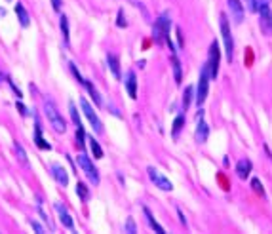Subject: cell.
<instances>
[{
    "label": "cell",
    "mask_w": 272,
    "mask_h": 234,
    "mask_svg": "<svg viewBox=\"0 0 272 234\" xmlns=\"http://www.w3.org/2000/svg\"><path fill=\"white\" fill-rule=\"evenodd\" d=\"M227 4H228V10H230V15H232V21L236 25H240L244 21V12H246L244 4L240 0H228Z\"/></svg>",
    "instance_id": "8fae6325"
},
{
    "label": "cell",
    "mask_w": 272,
    "mask_h": 234,
    "mask_svg": "<svg viewBox=\"0 0 272 234\" xmlns=\"http://www.w3.org/2000/svg\"><path fill=\"white\" fill-rule=\"evenodd\" d=\"M88 141H90V148H91V152H93V158L101 160V158H103V148H101V145H99L93 137H90Z\"/></svg>",
    "instance_id": "603a6c76"
},
{
    "label": "cell",
    "mask_w": 272,
    "mask_h": 234,
    "mask_svg": "<svg viewBox=\"0 0 272 234\" xmlns=\"http://www.w3.org/2000/svg\"><path fill=\"white\" fill-rule=\"evenodd\" d=\"M76 194L82 202H88L90 200V188L84 183H76Z\"/></svg>",
    "instance_id": "d4e9b609"
},
{
    "label": "cell",
    "mask_w": 272,
    "mask_h": 234,
    "mask_svg": "<svg viewBox=\"0 0 272 234\" xmlns=\"http://www.w3.org/2000/svg\"><path fill=\"white\" fill-rule=\"evenodd\" d=\"M251 170H253V164H251L249 158H242V160L236 164V175H238L240 179H247Z\"/></svg>",
    "instance_id": "5bb4252c"
},
{
    "label": "cell",
    "mask_w": 272,
    "mask_h": 234,
    "mask_svg": "<svg viewBox=\"0 0 272 234\" xmlns=\"http://www.w3.org/2000/svg\"><path fill=\"white\" fill-rule=\"evenodd\" d=\"M80 107H82V112H84V116H86L88 120H90V124H91V128L95 130V134H103V122L99 120V116L95 114L93 107H91V105H90V103H88L84 97L80 99Z\"/></svg>",
    "instance_id": "52a82bcc"
},
{
    "label": "cell",
    "mask_w": 272,
    "mask_h": 234,
    "mask_svg": "<svg viewBox=\"0 0 272 234\" xmlns=\"http://www.w3.org/2000/svg\"><path fill=\"white\" fill-rule=\"evenodd\" d=\"M61 4H63V0H51V6H53V10H55V12H59V10H61Z\"/></svg>",
    "instance_id": "d590c367"
},
{
    "label": "cell",
    "mask_w": 272,
    "mask_h": 234,
    "mask_svg": "<svg viewBox=\"0 0 272 234\" xmlns=\"http://www.w3.org/2000/svg\"><path fill=\"white\" fill-rule=\"evenodd\" d=\"M147 173H148V177H150V181L154 183V187H158L160 190H166V192H168V190H173V183L166 177V175H162L156 168L150 166L147 170Z\"/></svg>",
    "instance_id": "9c48e42d"
},
{
    "label": "cell",
    "mask_w": 272,
    "mask_h": 234,
    "mask_svg": "<svg viewBox=\"0 0 272 234\" xmlns=\"http://www.w3.org/2000/svg\"><path fill=\"white\" fill-rule=\"evenodd\" d=\"M116 25H118V27H126V19H124V12H122V10L118 12V21H116Z\"/></svg>",
    "instance_id": "e575fe53"
},
{
    "label": "cell",
    "mask_w": 272,
    "mask_h": 234,
    "mask_svg": "<svg viewBox=\"0 0 272 234\" xmlns=\"http://www.w3.org/2000/svg\"><path fill=\"white\" fill-rule=\"evenodd\" d=\"M251 187H253V190H255L257 194H265V188H263L259 179H253V181H251Z\"/></svg>",
    "instance_id": "4dcf8cb0"
},
{
    "label": "cell",
    "mask_w": 272,
    "mask_h": 234,
    "mask_svg": "<svg viewBox=\"0 0 272 234\" xmlns=\"http://www.w3.org/2000/svg\"><path fill=\"white\" fill-rule=\"evenodd\" d=\"M170 29H172V17H170V13H162L160 17L154 21V27H152V38H154L156 44H168L173 53L175 48H173L172 40H170Z\"/></svg>",
    "instance_id": "6da1fadb"
},
{
    "label": "cell",
    "mask_w": 272,
    "mask_h": 234,
    "mask_svg": "<svg viewBox=\"0 0 272 234\" xmlns=\"http://www.w3.org/2000/svg\"><path fill=\"white\" fill-rule=\"evenodd\" d=\"M15 13H17V19H19L21 27H29V25H31V17H29V12L25 10V6L21 4V2H17V4H15Z\"/></svg>",
    "instance_id": "e0dca14e"
},
{
    "label": "cell",
    "mask_w": 272,
    "mask_h": 234,
    "mask_svg": "<svg viewBox=\"0 0 272 234\" xmlns=\"http://www.w3.org/2000/svg\"><path fill=\"white\" fill-rule=\"evenodd\" d=\"M219 61H221V49L217 42H211L210 46V55H208V67H210L211 78H217L219 74Z\"/></svg>",
    "instance_id": "ba28073f"
},
{
    "label": "cell",
    "mask_w": 272,
    "mask_h": 234,
    "mask_svg": "<svg viewBox=\"0 0 272 234\" xmlns=\"http://www.w3.org/2000/svg\"><path fill=\"white\" fill-rule=\"evenodd\" d=\"M84 86H86V90L88 92H90V95H91V99H93V103H95V105H101V103H103V101H101V95H99V92L97 90H95V86H93V84H91V82H84Z\"/></svg>",
    "instance_id": "7402d4cb"
},
{
    "label": "cell",
    "mask_w": 272,
    "mask_h": 234,
    "mask_svg": "<svg viewBox=\"0 0 272 234\" xmlns=\"http://www.w3.org/2000/svg\"><path fill=\"white\" fill-rule=\"evenodd\" d=\"M76 162H78V168L84 172V175H86L88 179L93 183V185H99V172L97 168L93 166V162H91V158L88 156V154H84V152H80L78 156H76Z\"/></svg>",
    "instance_id": "5b68a950"
},
{
    "label": "cell",
    "mask_w": 272,
    "mask_h": 234,
    "mask_svg": "<svg viewBox=\"0 0 272 234\" xmlns=\"http://www.w3.org/2000/svg\"><path fill=\"white\" fill-rule=\"evenodd\" d=\"M35 143H37L38 148H42V150H49L51 145L44 141V137H42V128H40V122L37 120V126H35Z\"/></svg>",
    "instance_id": "ac0fdd59"
},
{
    "label": "cell",
    "mask_w": 272,
    "mask_h": 234,
    "mask_svg": "<svg viewBox=\"0 0 272 234\" xmlns=\"http://www.w3.org/2000/svg\"><path fill=\"white\" fill-rule=\"evenodd\" d=\"M196 141L198 143H206L208 141V137H210V128H208V124L204 120V111H200L196 114Z\"/></svg>",
    "instance_id": "30bf717a"
},
{
    "label": "cell",
    "mask_w": 272,
    "mask_h": 234,
    "mask_svg": "<svg viewBox=\"0 0 272 234\" xmlns=\"http://www.w3.org/2000/svg\"><path fill=\"white\" fill-rule=\"evenodd\" d=\"M210 67H208V63L202 67V71H200V78H198V86H196V95H194V99H196L198 107L206 101V97H208V92H210Z\"/></svg>",
    "instance_id": "277c9868"
},
{
    "label": "cell",
    "mask_w": 272,
    "mask_h": 234,
    "mask_svg": "<svg viewBox=\"0 0 272 234\" xmlns=\"http://www.w3.org/2000/svg\"><path fill=\"white\" fill-rule=\"evenodd\" d=\"M0 15H2V17L6 15V10H4V8H0Z\"/></svg>",
    "instance_id": "ab89813d"
},
{
    "label": "cell",
    "mask_w": 272,
    "mask_h": 234,
    "mask_svg": "<svg viewBox=\"0 0 272 234\" xmlns=\"http://www.w3.org/2000/svg\"><path fill=\"white\" fill-rule=\"evenodd\" d=\"M257 12H259V25H261V31L267 35V37H271L272 35V12H271V6L263 0L259 2V6H257Z\"/></svg>",
    "instance_id": "8992f818"
},
{
    "label": "cell",
    "mask_w": 272,
    "mask_h": 234,
    "mask_svg": "<svg viewBox=\"0 0 272 234\" xmlns=\"http://www.w3.org/2000/svg\"><path fill=\"white\" fill-rule=\"evenodd\" d=\"M137 229H136V223H134V219L132 217H128V223H126V233H136Z\"/></svg>",
    "instance_id": "1f68e13d"
},
{
    "label": "cell",
    "mask_w": 272,
    "mask_h": 234,
    "mask_svg": "<svg viewBox=\"0 0 272 234\" xmlns=\"http://www.w3.org/2000/svg\"><path fill=\"white\" fill-rule=\"evenodd\" d=\"M4 78H6V76H4V73H0V84L4 82Z\"/></svg>",
    "instance_id": "f35d334b"
},
{
    "label": "cell",
    "mask_w": 272,
    "mask_h": 234,
    "mask_svg": "<svg viewBox=\"0 0 272 234\" xmlns=\"http://www.w3.org/2000/svg\"><path fill=\"white\" fill-rule=\"evenodd\" d=\"M84 143H86L84 126H76V145H78V147H84Z\"/></svg>",
    "instance_id": "484cf974"
},
{
    "label": "cell",
    "mask_w": 272,
    "mask_h": 234,
    "mask_svg": "<svg viewBox=\"0 0 272 234\" xmlns=\"http://www.w3.org/2000/svg\"><path fill=\"white\" fill-rule=\"evenodd\" d=\"M192 97H194V88L192 86H186L185 88V94H183V107H188L190 105V101H192Z\"/></svg>",
    "instance_id": "83f0119b"
},
{
    "label": "cell",
    "mask_w": 272,
    "mask_h": 234,
    "mask_svg": "<svg viewBox=\"0 0 272 234\" xmlns=\"http://www.w3.org/2000/svg\"><path fill=\"white\" fill-rule=\"evenodd\" d=\"M183 124H185V114H177L175 120H173V128H172V136L173 139L179 137V132L183 130Z\"/></svg>",
    "instance_id": "ffe728a7"
},
{
    "label": "cell",
    "mask_w": 272,
    "mask_h": 234,
    "mask_svg": "<svg viewBox=\"0 0 272 234\" xmlns=\"http://www.w3.org/2000/svg\"><path fill=\"white\" fill-rule=\"evenodd\" d=\"M126 88H128L130 97L136 99L137 97V78H136V73H134V71H130L128 76H126Z\"/></svg>",
    "instance_id": "2e32d148"
},
{
    "label": "cell",
    "mask_w": 272,
    "mask_h": 234,
    "mask_svg": "<svg viewBox=\"0 0 272 234\" xmlns=\"http://www.w3.org/2000/svg\"><path fill=\"white\" fill-rule=\"evenodd\" d=\"M172 63H173V76H175V82H177V84H181V63H179V59H177L175 51H173Z\"/></svg>",
    "instance_id": "cb8c5ba5"
},
{
    "label": "cell",
    "mask_w": 272,
    "mask_h": 234,
    "mask_svg": "<svg viewBox=\"0 0 272 234\" xmlns=\"http://www.w3.org/2000/svg\"><path fill=\"white\" fill-rule=\"evenodd\" d=\"M44 114H46V118H48L49 126L53 128V132H57V134H65V132H67V122H65L63 114L59 112V109L55 107L53 101H46V103H44Z\"/></svg>",
    "instance_id": "7a4b0ae2"
},
{
    "label": "cell",
    "mask_w": 272,
    "mask_h": 234,
    "mask_svg": "<svg viewBox=\"0 0 272 234\" xmlns=\"http://www.w3.org/2000/svg\"><path fill=\"white\" fill-rule=\"evenodd\" d=\"M55 210H57V213H59V221H61L63 227H65V229H69V231H73L74 221H73V217H71V213L67 211V208L61 206V204H55Z\"/></svg>",
    "instance_id": "4fadbf2b"
},
{
    "label": "cell",
    "mask_w": 272,
    "mask_h": 234,
    "mask_svg": "<svg viewBox=\"0 0 272 234\" xmlns=\"http://www.w3.org/2000/svg\"><path fill=\"white\" fill-rule=\"evenodd\" d=\"M143 213H145V217H147V223L150 225V229H154L158 234H164L166 231H164V227H160L158 223H156V219L152 217V213H150V210L148 208H143Z\"/></svg>",
    "instance_id": "d6986e66"
},
{
    "label": "cell",
    "mask_w": 272,
    "mask_h": 234,
    "mask_svg": "<svg viewBox=\"0 0 272 234\" xmlns=\"http://www.w3.org/2000/svg\"><path fill=\"white\" fill-rule=\"evenodd\" d=\"M107 63H109V69H111V73L114 74V78L120 80V78H122V73H120V59H118V55L109 53V55H107Z\"/></svg>",
    "instance_id": "9a60e30c"
},
{
    "label": "cell",
    "mask_w": 272,
    "mask_h": 234,
    "mask_svg": "<svg viewBox=\"0 0 272 234\" xmlns=\"http://www.w3.org/2000/svg\"><path fill=\"white\" fill-rule=\"evenodd\" d=\"M6 2H10V0H6Z\"/></svg>",
    "instance_id": "60d3db41"
},
{
    "label": "cell",
    "mask_w": 272,
    "mask_h": 234,
    "mask_svg": "<svg viewBox=\"0 0 272 234\" xmlns=\"http://www.w3.org/2000/svg\"><path fill=\"white\" fill-rule=\"evenodd\" d=\"M71 71H73L74 78H76V80H78V82H80V84H84V82H86V80H84V78H82V74H80V73H78V71H76V67H74V63H71Z\"/></svg>",
    "instance_id": "836d02e7"
},
{
    "label": "cell",
    "mask_w": 272,
    "mask_h": 234,
    "mask_svg": "<svg viewBox=\"0 0 272 234\" xmlns=\"http://www.w3.org/2000/svg\"><path fill=\"white\" fill-rule=\"evenodd\" d=\"M51 175H53V179H55L61 187L69 185V173H67V170H65L63 166L53 164V166H51Z\"/></svg>",
    "instance_id": "7c38bea8"
},
{
    "label": "cell",
    "mask_w": 272,
    "mask_h": 234,
    "mask_svg": "<svg viewBox=\"0 0 272 234\" xmlns=\"http://www.w3.org/2000/svg\"><path fill=\"white\" fill-rule=\"evenodd\" d=\"M6 80H8V84L12 86V92H13V94H15V97H17V99H21V97H23V94H21V90H19V88L15 86V84H13L12 80H10V78H6Z\"/></svg>",
    "instance_id": "d6a6232c"
},
{
    "label": "cell",
    "mask_w": 272,
    "mask_h": 234,
    "mask_svg": "<svg viewBox=\"0 0 272 234\" xmlns=\"http://www.w3.org/2000/svg\"><path fill=\"white\" fill-rule=\"evenodd\" d=\"M59 27H61V37H63V44L69 46V19L61 15V21H59Z\"/></svg>",
    "instance_id": "44dd1931"
},
{
    "label": "cell",
    "mask_w": 272,
    "mask_h": 234,
    "mask_svg": "<svg viewBox=\"0 0 272 234\" xmlns=\"http://www.w3.org/2000/svg\"><path fill=\"white\" fill-rule=\"evenodd\" d=\"M17 111L21 112L23 116H29V112H27V109H25V107H23V105H21V103H17Z\"/></svg>",
    "instance_id": "74e56055"
},
{
    "label": "cell",
    "mask_w": 272,
    "mask_h": 234,
    "mask_svg": "<svg viewBox=\"0 0 272 234\" xmlns=\"http://www.w3.org/2000/svg\"><path fill=\"white\" fill-rule=\"evenodd\" d=\"M219 23H221V37H223V42H225V55H227V59L230 63L232 61V57H234V40H232L230 25H228V19H227L225 13H221Z\"/></svg>",
    "instance_id": "3957f363"
},
{
    "label": "cell",
    "mask_w": 272,
    "mask_h": 234,
    "mask_svg": "<svg viewBox=\"0 0 272 234\" xmlns=\"http://www.w3.org/2000/svg\"><path fill=\"white\" fill-rule=\"evenodd\" d=\"M15 154H17V160L21 162L23 166H29V158H27V152H25V148L21 145H17L15 143Z\"/></svg>",
    "instance_id": "4316f807"
},
{
    "label": "cell",
    "mask_w": 272,
    "mask_h": 234,
    "mask_svg": "<svg viewBox=\"0 0 272 234\" xmlns=\"http://www.w3.org/2000/svg\"><path fill=\"white\" fill-rule=\"evenodd\" d=\"M31 227H33V229H35V231H37L38 234H42V233H44V229H42V227H40V225H38L37 221H31Z\"/></svg>",
    "instance_id": "8d00e7d4"
},
{
    "label": "cell",
    "mask_w": 272,
    "mask_h": 234,
    "mask_svg": "<svg viewBox=\"0 0 272 234\" xmlns=\"http://www.w3.org/2000/svg\"><path fill=\"white\" fill-rule=\"evenodd\" d=\"M69 112H71V118H73L74 126H82V122H80V114L76 111V105H74L73 101L69 103Z\"/></svg>",
    "instance_id": "f1b7e54d"
},
{
    "label": "cell",
    "mask_w": 272,
    "mask_h": 234,
    "mask_svg": "<svg viewBox=\"0 0 272 234\" xmlns=\"http://www.w3.org/2000/svg\"><path fill=\"white\" fill-rule=\"evenodd\" d=\"M242 2H244V8H247V12H257V6H259L257 0H242Z\"/></svg>",
    "instance_id": "f546056e"
}]
</instances>
